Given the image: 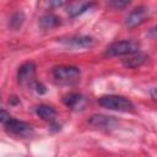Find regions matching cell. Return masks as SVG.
Returning <instances> with one entry per match:
<instances>
[{
  "label": "cell",
  "instance_id": "obj_2",
  "mask_svg": "<svg viewBox=\"0 0 157 157\" xmlns=\"http://www.w3.org/2000/svg\"><path fill=\"white\" fill-rule=\"evenodd\" d=\"M81 71L76 66H56L53 70V77L61 85H74L80 80Z\"/></svg>",
  "mask_w": 157,
  "mask_h": 157
},
{
  "label": "cell",
  "instance_id": "obj_8",
  "mask_svg": "<svg viewBox=\"0 0 157 157\" xmlns=\"http://www.w3.org/2000/svg\"><path fill=\"white\" fill-rule=\"evenodd\" d=\"M61 43L70 45L72 48H90L94 44V39L88 36H75L67 39H63Z\"/></svg>",
  "mask_w": 157,
  "mask_h": 157
},
{
  "label": "cell",
  "instance_id": "obj_10",
  "mask_svg": "<svg viewBox=\"0 0 157 157\" xmlns=\"http://www.w3.org/2000/svg\"><path fill=\"white\" fill-rule=\"evenodd\" d=\"M147 59H148V56L146 54L136 52V53H132V54L128 55V58L123 60V64H124V66H126L129 69H136V67L141 66Z\"/></svg>",
  "mask_w": 157,
  "mask_h": 157
},
{
  "label": "cell",
  "instance_id": "obj_7",
  "mask_svg": "<svg viewBox=\"0 0 157 157\" xmlns=\"http://www.w3.org/2000/svg\"><path fill=\"white\" fill-rule=\"evenodd\" d=\"M90 124L93 125L97 129H102V130H112L114 128H117L118 125V120L113 117H107V115H102V114H96L92 115L90 118Z\"/></svg>",
  "mask_w": 157,
  "mask_h": 157
},
{
  "label": "cell",
  "instance_id": "obj_3",
  "mask_svg": "<svg viewBox=\"0 0 157 157\" xmlns=\"http://www.w3.org/2000/svg\"><path fill=\"white\" fill-rule=\"evenodd\" d=\"M139 52V43L135 40H119L112 43L107 48V54L109 56H121L130 55Z\"/></svg>",
  "mask_w": 157,
  "mask_h": 157
},
{
  "label": "cell",
  "instance_id": "obj_5",
  "mask_svg": "<svg viewBox=\"0 0 157 157\" xmlns=\"http://www.w3.org/2000/svg\"><path fill=\"white\" fill-rule=\"evenodd\" d=\"M17 77H18V82L23 86H33L34 83V78H36V65L32 61L25 63L18 67V72H17Z\"/></svg>",
  "mask_w": 157,
  "mask_h": 157
},
{
  "label": "cell",
  "instance_id": "obj_14",
  "mask_svg": "<svg viewBox=\"0 0 157 157\" xmlns=\"http://www.w3.org/2000/svg\"><path fill=\"white\" fill-rule=\"evenodd\" d=\"M23 21H25V15H23V12L18 11V12L12 15V17L10 18V23L9 25H10V27L12 29H18L23 25Z\"/></svg>",
  "mask_w": 157,
  "mask_h": 157
},
{
  "label": "cell",
  "instance_id": "obj_19",
  "mask_svg": "<svg viewBox=\"0 0 157 157\" xmlns=\"http://www.w3.org/2000/svg\"><path fill=\"white\" fill-rule=\"evenodd\" d=\"M152 98L156 99V94H155V88H152Z\"/></svg>",
  "mask_w": 157,
  "mask_h": 157
},
{
  "label": "cell",
  "instance_id": "obj_13",
  "mask_svg": "<svg viewBox=\"0 0 157 157\" xmlns=\"http://www.w3.org/2000/svg\"><path fill=\"white\" fill-rule=\"evenodd\" d=\"M94 4L93 2H83V4H81V5H76V4H74V5H71V7H70V10H69V12H70V15L72 16V17H75V16H78V15H81L82 12H85V11H87L91 6H93Z\"/></svg>",
  "mask_w": 157,
  "mask_h": 157
},
{
  "label": "cell",
  "instance_id": "obj_4",
  "mask_svg": "<svg viewBox=\"0 0 157 157\" xmlns=\"http://www.w3.org/2000/svg\"><path fill=\"white\" fill-rule=\"evenodd\" d=\"M5 126L10 132H12V134H15L17 136H21V137L29 139L34 134L33 128L29 124H27V123H25L22 120L13 119V118H11L7 123H5Z\"/></svg>",
  "mask_w": 157,
  "mask_h": 157
},
{
  "label": "cell",
  "instance_id": "obj_6",
  "mask_svg": "<svg viewBox=\"0 0 157 157\" xmlns=\"http://www.w3.org/2000/svg\"><path fill=\"white\" fill-rule=\"evenodd\" d=\"M148 17V9L146 6H139L134 11L130 12V15L126 17V26L129 28H135L140 25H142Z\"/></svg>",
  "mask_w": 157,
  "mask_h": 157
},
{
  "label": "cell",
  "instance_id": "obj_9",
  "mask_svg": "<svg viewBox=\"0 0 157 157\" xmlns=\"http://www.w3.org/2000/svg\"><path fill=\"white\" fill-rule=\"evenodd\" d=\"M64 103L75 110H81L86 107V98L80 93H70L64 98Z\"/></svg>",
  "mask_w": 157,
  "mask_h": 157
},
{
  "label": "cell",
  "instance_id": "obj_15",
  "mask_svg": "<svg viewBox=\"0 0 157 157\" xmlns=\"http://www.w3.org/2000/svg\"><path fill=\"white\" fill-rule=\"evenodd\" d=\"M132 0H110V6L113 9H118V10H123L125 9L128 5H130Z\"/></svg>",
  "mask_w": 157,
  "mask_h": 157
},
{
  "label": "cell",
  "instance_id": "obj_12",
  "mask_svg": "<svg viewBox=\"0 0 157 157\" xmlns=\"http://www.w3.org/2000/svg\"><path fill=\"white\" fill-rule=\"evenodd\" d=\"M36 113L45 121H54V119L56 117V112L54 110V108H52L50 105H47V104L38 105L36 108Z\"/></svg>",
  "mask_w": 157,
  "mask_h": 157
},
{
  "label": "cell",
  "instance_id": "obj_1",
  "mask_svg": "<svg viewBox=\"0 0 157 157\" xmlns=\"http://www.w3.org/2000/svg\"><path fill=\"white\" fill-rule=\"evenodd\" d=\"M99 105L103 108L110 109V110H118V112H131L134 110V104L130 99H128L124 96L118 94H107L102 96L98 99Z\"/></svg>",
  "mask_w": 157,
  "mask_h": 157
},
{
  "label": "cell",
  "instance_id": "obj_16",
  "mask_svg": "<svg viewBox=\"0 0 157 157\" xmlns=\"http://www.w3.org/2000/svg\"><path fill=\"white\" fill-rule=\"evenodd\" d=\"M11 118H12V117L10 115V113H9L7 110H5V109H0V123L5 124V123H7Z\"/></svg>",
  "mask_w": 157,
  "mask_h": 157
},
{
  "label": "cell",
  "instance_id": "obj_17",
  "mask_svg": "<svg viewBox=\"0 0 157 157\" xmlns=\"http://www.w3.org/2000/svg\"><path fill=\"white\" fill-rule=\"evenodd\" d=\"M33 87H34V90H36V92H38L39 94H42V93H45L47 92V90H45V87L42 85V83H39V82H37V81H34V83H33Z\"/></svg>",
  "mask_w": 157,
  "mask_h": 157
},
{
  "label": "cell",
  "instance_id": "obj_18",
  "mask_svg": "<svg viewBox=\"0 0 157 157\" xmlns=\"http://www.w3.org/2000/svg\"><path fill=\"white\" fill-rule=\"evenodd\" d=\"M66 0H49V4L52 7H60L61 5L65 4Z\"/></svg>",
  "mask_w": 157,
  "mask_h": 157
},
{
  "label": "cell",
  "instance_id": "obj_11",
  "mask_svg": "<svg viewBox=\"0 0 157 157\" xmlns=\"http://www.w3.org/2000/svg\"><path fill=\"white\" fill-rule=\"evenodd\" d=\"M60 23H61L60 17H58L56 15H53V13L44 15V16L40 17V20H39V26H40L43 29H52V28H55V27H58Z\"/></svg>",
  "mask_w": 157,
  "mask_h": 157
}]
</instances>
